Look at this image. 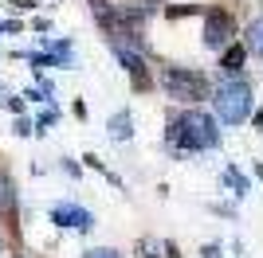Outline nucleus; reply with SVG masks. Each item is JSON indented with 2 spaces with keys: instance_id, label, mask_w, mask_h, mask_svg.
<instances>
[{
  "instance_id": "1a4fd4ad",
  "label": "nucleus",
  "mask_w": 263,
  "mask_h": 258,
  "mask_svg": "<svg viewBox=\"0 0 263 258\" xmlns=\"http://www.w3.org/2000/svg\"><path fill=\"white\" fill-rule=\"evenodd\" d=\"M248 35H252V47H255V51H263V24H255Z\"/></svg>"
},
{
  "instance_id": "20e7f679",
  "label": "nucleus",
  "mask_w": 263,
  "mask_h": 258,
  "mask_svg": "<svg viewBox=\"0 0 263 258\" xmlns=\"http://www.w3.org/2000/svg\"><path fill=\"white\" fill-rule=\"evenodd\" d=\"M118 59H122V67H126V75H130L134 90H142V94H145V90H154V75H149V67L142 63V55L118 47Z\"/></svg>"
},
{
  "instance_id": "0eeeda50",
  "label": "nucleus",
  "mask_w": 263,
  "mask_h": 258,
  "mask_svg": "<svg viewBox=\"0 0 263 258\" xmlns=\"http://www.w3.org/2000/svg\"><path fill=\"white\" fill-rule=\"evenodd\" d=\"M110 137H114V141H130V137H134L130 114H114V118H110Z\"/></svg>"
},
{
  "instance_id": "f03ea898",
  "label": "nucleus",
  "mask_w": 263,
  "mask_h": 258,
  "mask_svg": "<svg viewBox=\"0 0 263 258\" xmlns=\"http://www.w3.org/2000/svg\"><path fill=\"white\" fill-rule=\"evenodd\" d=\"M216 114H220V121H228V125L243 121L248 114H252V86L243 82V78L220 82V90H216Z\"/></svg>"
},
{
  "instance_id": "f257e3e1",
  "label": "nucleus",
  "mask_w": 263,
  "mask_h": 258,
  "mask_svg": "<svg viewBox=\"0 0 263 258\" xmlns=\"http://www.w3.org/2000/svg\"><path fill=\"white\" fill-rule=\"evenodd\" d=\"M169 137H177L185 149H212L220 141V129L209 114H200V110H189L185 118H177L173 129H169Z\"/></svg>"
},
{
  "instance_id": "6e6552de",
  "label": "nucleus",
  "mask_w": 263,
  "mask_h": 258,
  "mask_svg": "<svg viewBox=\"0 0 263 258\" xmlns=\"http://www.w3.org/2000/svg\"><path fill=\"white\" fill-rule=\"evenodd\" d=\"M243 59H248V51H243L240 43H236V47H228V51H224L220 67H224V71H240V67H243Z\"/></svg>"
},
{
  "instance_id": "39448f33",
  "label": "nucleus",
  "mask_w": 263,
  "mask_h": 258,
  "mask_svg": "<svg viewBox=\"0 0 263 258\" xmlns=\"http://www.w3.org/2000/svg\"><path fill=\"white\" fill-rule=\"evenodd\" d=\"M236 32V24H232L228 12H209V20H204V43L209 47H224Z\"/></svg>"
},
{
  "instance_id": "423d86ee",
  "label": "nucleus",
  "mask_w": 263,
  "mask_h": 258,
  "mask_svg": "<svg viewBox=\"0 0 263 258\" xmlns=\"http://www.w3.org/2000/svg\"><path fill=\"white\" fill-rule=\"evenodd\" d=\"M51 219L59 227H75V231H87V227H90V215L83 211V207H75V204H59L51 211Z\"/></svg>"
},
{
  "instance_id": "7ed1b4c3",
  "label": "nucleus",
  "mask_w": 263,
  "mask_h": 258,
  "mask_svg": "<svg viewBox=\"0 0 263 258\" xmlns=\"http://www.w3.org/2000/svg\"><path fill=\"white\" fill-rule=\"evenodd\" d=\"M161 82L169 90V98H177V102H200V98H209V78L189 71V67H165Z\"/></svg>"
},
{
  "instance_id": "9d476101",
  "label": "nucleus",
  "mask_w": 263,
  "mask_h": 258,
  "mask_svg": "<svg viewBox=\"0 0 263 258\" xmlns=\"http://www.w3.org/2000/svg\"><path fill=\"white\" fill-rule=\"evenodd\" d=\"M87 258H122V254H118V250H90Z\"/></svg>"
}]
</instances>
